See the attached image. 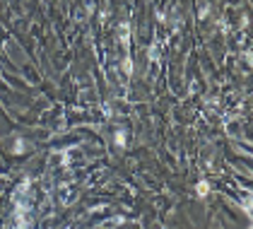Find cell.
Listing matches in <instances>:
<instances>
[{
  "instance_id": "obj_1",
  "label": "cell",
  "mask_w": 253,
  "mask_h": 229,
  "mask_svg": "<svg viewBox=\"0 0 253 229\" xmlns=\"http://www.w3.org/2000/svg\"><path fill=\"white\" fill-rule=\"evenodd\" d=\"M207 190H210V186H207L205 181H200V183H198V193H200V196H207Z\"/></svg>"
},
{
  "instance_id": "obj_2",
  "label": "cell",
  "mask_w": 253,
  "mask_h": 229,
  "mask_svg": "<svg viewBox=\"0 0 253 229\" xmlns=\"http://www.w3.org/2000/svg\"><path fill=\"white\" fill-rule=\"evenodd\" d=\"M116 135H118V137H116V142H118V145H123V142H125V133H116Z\"/></svg>"
}]
</instances>
